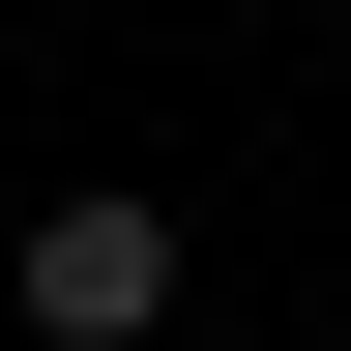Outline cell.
<instances>
[{
    "label": "cell",
    "mask_w": 351,
    "mask_h": 351,
    "mask_svg": "<svg viewBox=\"0 0 351 351\" xmlns=\"http://www.w3.org/2000/svg\"><path fill=\"white\" fill-rule=\"evenodd\" d=\"M0 293H29V351H147V322H176V205H117V176H88V205H29V234H0Z\"/></svg>",
    "instance_id": "obj_1"
}]
</instances>
